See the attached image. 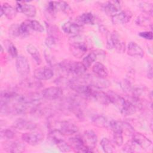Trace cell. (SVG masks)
<instances>
[{
    "label": "cell",
    "instance_id": "obj_1",
    "mask_svg": "<svg viewBox=\"0 0 153 153\" xmlns=\"http://www.w3.org/2000/svg\"><path fill=\"white\" fill-rule=\"evenodd\" d=\"M60 68L65 72L80 76L83 75L87 68L81 62H77L71 60H65L59 63Z\"/></svg>",
    "mask_w": 153,
    "mask_h": 153
},
{
    "label": "cell",
    "instance_id": "obj_2",
    "mask_svg": "<svg viewBox=\"0 0 153 153\" xmlns=\"http://www.w3.org/2000/svg\"><path fill=\"white\" fill-rule=\"evenodd\" d=\"M106 47L108 49L114 48L118 53H124L126 50L125 42L120 38L118 32L114 31L106 33Z\"/></svg>",
    "mask_w": 153,
    "mask_h": 153
},
{
    "label": "cell",
    "instance_id": "obj_3",
    "mask_svg": "<svg viewBox=\"0 0 153 153\" xmlns=\"http://www.w3.org/2000/svg\"><path fill=\"white\" fill-rule=\"evenodd\" d=\"M78 82L98 89L106 88L110 85V82L106 78H102L96 75H87L81 79V81Z\"/></svg>",
    "mask_w": 153,
    "mask_h": 153
},
{
    "label": "cell",
    "instance_id": "obj_4",
    "mask_svg": "<svg viewBox=\"0 0 153 153\" xmlns=\"http://www.w3.org/2000/svg\"><path fill=\"white\" fill-rule=\"evenodd\" d=\"M43 98L41 93L32 92L26 94L16 93L14 97V102L29 105H37L39 103L41 100Z\"/></svg>",
    "mask_w": 153,
    "mask_h": 153
},
{
    "label": "cell",
    "instance_id": "obj_5",
    "mask_svg": "<svg viewBox=\"0 0 153 153\" xmlns=\"http://www.w3.org/2000/svg\"><path fill=\"white\" fill-rule=\"evenodd\" d=\"M53 129L58 130L64 136L72 135L78 131V127L74 123L69 121H57L54 124Z\"/></svg>",
    "mask_w": 153,
    "mask_h": 153
},
{
    "label": "cell",
    "instance_id": "obj_6",
    "mask_svg": "<svg viewBox=\"0 0 153 153\" xmlns=\"http://www.w3.org/2000/svg\"><path fill=\"white\" fill-rule=\"evenodd\" d=\"M69 50L71 54L76 58L82 57L87 51V46L86 43L81 40H73L69 45Z\"/></svg>",
    "mask_w": 153,
    "mask_h": 153
},
{
    "label": "cell",
    "instance_id": "obj_7",
    "mask_svg": "<svg viewBox=\"0 0 153 153\" xmlns=\"http://www.w3.org/2000/svg\"><path fill=\"white\" fill-rule=\"evenodd\" d=\"M16 10L17 12L23 13L29 17H35L36 13L35 7L25 1H17Z\"/></svg>",
    "mask_w": 153,
    "mask_h": 153
},
{
    "label": "cell",
    "instance_id": "obj_8",
    "mask_svg": "<svg viewBox=\"0 0 153 153\" xmlns=\"http://www.w3.org/2000/svg\"><path fill=\"white\" fill-rule=\"evenodd\" d=\"M16 68L17 72L22 76H27L30 72V65L27 58L18 56L16 60Z\"/></svg>",
    "mask_w": 153,
    "mask_h": 153
},
{
    "label": "cell",
    "instance_id": "obj_9",
    "mask_svg": "<svg viewBox=\"0 0 153 153\" xmlns=\"http://www.w3.org/2000/svg\"><path fill=\"white\" fill-rule=\"evenodd\" d=\"M69 144L72 149L76 152H91V150L88 149L84 143L81 137L75 136L69 139Z\"/></svg>",
    "mask_w": 153,
    "mask_h": 153
},
{
    "label": "cell",
    "instance_id": "obj_10",
    "mask_svg": "<svg viewBox=\"0 0 153 153\" xmlns=\"http://www.w3.org/2000/svg\"><path fill=\"white\" fill-rule=\"evenodd\" d=\"M44 135L40 132H32V133H25L22 135V139L24 142L29 145L35 146L39 144L43 140Z\"/></svg>",
    "mask_w": 153,
    "mask_h": 153
},
{
    "label": "cell",
    "instance_id": "obj_11",
    "mask_svg": "<svg viewBox=\"0 0 153 153\" xmlns=\"http://www.w3.org/2000/svg\"><path fill=\"white\" fill-rule=\"evenodd\" d=\"M81 138L84 145L93 151L97 142V136L95 132L91 130H87L83 133Z\"/></svg>",
    "mask_w": 153,
    "mask_h": 153
},
{
    "label": "cell",
    "instance_id": "obj_12",
    "mask_svg": "<svg viewBox=\"0 0 153 153\" xmlns=\"http://www.w3.org/2000/svg\"><path fill=\"white\" fill-rule=\"evenodd\" d=\"M41 94L44 99L55 100L62 96L63 91L59 87H50L44 89L41 92Z\"/></svg>",
    "mask_w": 153,
    "mask_h": 153
},
{
    "label": "cell",
    "instance_id": "obj_13",
    "mask_svg": "<svg viewBox=\"0 0 153 153\" xmlns=\"http://www.w3.org/2000/svg\"><path fill=\"white\" fill-rule=\"evenodd\" d=\"M4 149L9 152L21 153L25 151L26 148L25 144L20 141L16 140L13 142H6L3 144Z\"/></svg>",
    "mask_w": 153,
    "mask_h": 153
},
{
    "label": "cell",
    "instance_id": "obj_14",
    "mask_svg": "<svg viewBox=\"0 0 153 153\" xmlns=\"http://www.w3.org/2000/svg\"><path fill=\"white\" fill-rule=\"evenodd\" d=\"M132 16L133 14L130 10H125L112 16L111 20L114 25L126 24L131 20Z\"/></svg>",
    "mask_w": 153,
    "mask_h": 153
},
{
    "label": "cell",
    "instance_id": "obj_15",
    "mask_svg": "<svg viewBox=\"0 0 153 153\" xmlns=\"http://www.w3.org/2000/svg\"><path fill=\"white\" fill-rule=\"evenodd\" d=\"M54 75V72L49 68L42 67L36 69L33 72L34 78L39 81L48 80L51 79Z\"/></svg>",
    "mask_w": 153,
    "mask_h": 153
},
{
    "label": "cell",
    "instance_id": "obj_16",
    "mask_svg": "<svg viewBox=\"0 0 153 153\" xmlns=\"http://www.w3.org/2000/svg\"><path fill=\"white\" fill-rule=\"evenodd\" d=\"M90 98L93 99L96 102L102 105H108L110 103L107 93L100 90L98 88L92 87L91 92L90 94Z\"/></svg>",
    "mask_w": 153,
    "mask_h": 153
},
{
    "label": "cell",
    "instance_id": "obj_17",
    "mask_svg": "<svg viewBox=\"0 0 153 153\" xmlns=\"http://www.w3.org/2000/svg\"><path fill=\"white\" fill-rule=\"evenodd\" d=\"M132 140L141 148L146 149L149 148L151 145L152 142L147 138L145 135L140 133L134 132L132 134Z\"/></svg>",
    "mask_w": 153,
    "mask_h": 153
},
{
    "label": "cell",
    "instance_id": "obj_18",
    "mask_svg": "<svg viewBox=\"0 0 153 153\" xmlns=\"http://www.w3.org/2000/svg\"><path fill=\"white\" fill-rule=\"evenodd\" d=\"M106 93L109 97L110 103H113L121 112L125 106L127 100L124 97L120 96L112 91H109Z\"/></svg>",
    "mask_w": 153,
    "mask_h": 153
},
{
    "label": "cell",
    "instance_id": "obj_19",
    "mask_svg": "<svg viewBox=\"0 0 153 153\" xmlns=\"http://www.w3.org/2000/svg\"><path fill=\"white\" fill-rule=\"evenodd\" d=\"M81 26L77 25L75 22L73 23L71 22H68L63 24L62 29L65 33L73 37L78 35L81 31Z\"/></svg>",
    "mask_w": 153,
    "mask_h": 153
},
{
    "label": "cell",
    "instance_id": "obj_20",
    "mask_svg": "<svg viewBox=\"0 0 153 153\" xmlns=\"http://www.w3.org/2000/svg\"><path fill=\"white\" fill-rule=\"evenodd\" d=\"M13 126L15 128L22 130H33L36 128V124L30 121L23 118H18L13 123Z\"/></svg>",
    "mask_w": 153,
    "mask_h": 153
},
{
    "label": "cell",
    "instance_id": "obj_21",
    "mask_svg": "<svg viewBox=\"0 0 153 153\" xmlns=\"http://www.w3.org/2000/svg\"><path fill=\"white\" fill-rule=\"evenodd\" d=\"M105 12L111 16L120 13L121 10L120 2L118 1H111L105 3L103 5Z\"/></svg>",
    "mask_w": 153,
    "mask_h": 153
},
{
    "label": "cell",
    "instance_id": "obj_22",
    "mask_svg": "<svg viewBox=\"0 0 153 153\" xmlns=\"http://www.w3.org/2000/svg\"><path fill=\"white\" fill-rule=\"evenodd\" d=\"M127 54L131 57L142 58L144 56V51L136 42L131 41L128 44Z\"/></svg>",
    "mask_w": 153,
    "mask_h": 153
},
{
    "label": "cell",
    "instance_id": "obj_23",
    "mask_svg": "<svg viewBox=\"0 0 153 153\" xmlns=\"http://www.w3.org/2000/svg\"><path fill=\"white\" fill-rule=\"evenodd\" d=\"M0 11V16L2 17L3 15H5L8 20L13 19L16 16V14L17 13L16 8L13 7L7 2H5L1 5Z\"/></svg>",
    "mask_w": 153,
    "mask_h": 153
},
{
    "label": "cell",
    "instance_id": "obj_24",
    "mask_svg": "<svg viewBox=\"0 0 153 153\" xmlns=\"http://www.w3.org/2000/svg\"><path fill=\"white\" fill-rule=\"evenodd\" d=\"M94 21L95 18L92 13H84L76 19L75 23L81 26L84 25H93Z\"/></svg>",
    "mask_w": 153,
    "mask_h": 153
},
{
    "label": "cell",
    "instance_id": "obj_25",
    "mask_svg": "<svg viewBox=\"0 0 153 153\" xmlns=\"http://www.w3.org/2000/svg\"><path fill=\"white\" fill-rule=\"evenodd\" d=\"M92 71L94 75L102 78H106L108 75V69L103 64L99 62L94 64L92 67Z\"/></svg>",
    "mask_w": 153,
    "mask_h": 153
},
{
    "label": "cell",
    "instance_id": "obj_26",
    "mask_svg": "<svg viewBox=\"0 0 153 153\" xmlns=\"http://www.w3.org/2000/svg\"><path fill=\"white\" fill-rule=\"evenodd\" d=\"M26 50L27 53L31 56V57L35 61L36 64L40 65L42 62V59L39 50L33 44H29L26 47Z\"/></svg>",
    "mask_w": 153,
    "mask_h": 153
},
{
    "label": "cell",
    "instance_id": "obj_27",
    "mask_svg": "<svg viewBox=\"0 0 153 153\" xmlns=\"http://www.w3.org/2000/svg\"><path fill=\"white\" fill-rule=\"evenodd\" d=\"M93 124L99 128H105L109 125L107 118L102 115H97L93 118Z\"/></svg>",
    "mask_w": 153,
    "mask_h": 153
},
{
    "label": "cell",
    "instance_id": "obj_28",
    "mask_svg": "<svg viewBox=\"0 0 153 153\" xmlns=\"http://www.w3.org/2000/svg\"><path fill=\"white\" fill-rule=\"evenodd\" d=\"M31 29L29 26L27 20L23 22L19 25V37L25 38L30 33Z\"/></svg>",
    "mask_w": 153,
    "mask_h": 153
},
{
    "label": "cell",
    "instance_id": "obj_29",
    "mask_svg": "<svg viewBox=\"0 0 153 153\" xmlns=\"http://www.w3.org/2000/svg\"><path fill=\"white\" fill-rule=\"evenodd\" d=\"M4 47L8 54L12 57H17L18 56V51L16 46L13 43L9 40L4 41Z\"/></svg>",
    "mask_w": 153,
    "mask_h": 153
},
{
    "label": "cell",
    "instance_id": "obj_30",
    "mask_svg": "<svg viewBox=\"0 0 153 153\" xmlns=\"http://www.w3.org/2000/svg\"><path fill=\"white\" fill-rule=\"evenodd\" d=\"M135 22L137 25L142 27H147L152 25L149 16H146V14H140L137 16Z\"/></svg>",
    "mask_w": 153,
    "mask_h": 153
},
{
    "label": "cell",
    "instance_id": "obj_31",
    "mask_svg": "<svg viewBox=\"0 0 153 153\" xmlns=\"http://www.w3.org/2000/svg\"><path fill=\"white\" fill-rule=\"evenodd\" d=\"M97 58V54L94 51L90 52L88 53L81 62L84 66L87 69L91 66V65L93 63V62L96 60Z\"/></svg>",
    "mask_w": 153,
    "mask_h": 153
},
{
    "label": "cell",
    "instance_id": "obj_32",
    "mask_svg": "<svg viewBox=\"0 0 153 153\" xmlns=\"http://www.w3.org/2000/svg\"><path fill=\"white\" fill-rule=\"evenodd\" d=\"M100 145L104 152L106 153H112L114 152V147L111 142L108 138H103L101 140Z\"/></svg>",
    "mask_w": 153,
    "mask_h": 153
},
{
    "label": "cell",
    "instance_id": "obj_33",
    "mask_svg": "<svg viewBox=\"0 0 153 153\" xmlns=\"http://www.w3.org/2000/svg\"><path fill=\"white\" fill-rule=\"evenodd\" d=\"M27 22L32 31L42 32L44 30L43 26L38 21L35 20H27Z\"/></svg>",
    "mask_w": 153,
    "mask_h": 153
},
{
    "label": "cell",
    "instance_id": "obj_34",
    "mask_svg": "<svg viewBox=\"0 0 153 153\" xmlns=\"http://www.w3.org/2000/svg\"><path fill=\"white\" fill-rule=\"evenodd\" d=\"M139 7L144 14L148 16H152L153 11L152 4L147 2H142L140 3Z\"/></svg>",
    "mask_w": 153,
    "mask_h": 153
},
{
    "label": "cell",
    "instance_id": "obj_35",
    "mask_svg": "<svg viewBox=\"0 0 153 153\" xmlns=\"http://www.w3.org/2000/svg\"><path fill=\"white\" fill-rule=\"evenodd\" d=\"M56 5L57 11H62L66 14H69L72 12V9L66 2L64 1H56Z\"/></svg>",
    "mask_w": 153,
    "mask_h": 153
},
{
    "label": "cell",
    "instance_id": "obj_36",
    "mask_svg": "<svg viewBox=\"0 0 153 153\" xmlns=\"http://www.w3.org/2000/svg\"><path fill=\"white\" fill-rule=\"evenodd\" d=\"M23 85H24L23 87L27 88H39V87H42V84L39 80L36 79H35L34 81L27 79L24 81Z\"/></svg>",
    "mask_w": 153,
    "mask_h": 153
},
{
    "label": "cell",
    "instance_id": "obj_37",
    "mask_svg": "<svg viewBox=\"0 0 153 153\" xmlns=\"http://www.w3.org/2000/svg\"><path fill=\"white\" fill-rule=\"evenodd\" d=\"M56 145L58 147L59 149L63 152H70L72 150V148L71 147L69 143H67L65 142L64 139L60 140L59 142H58Z\"/></svg>",
    "mask_w": 153,
    "mask_h": 153
},
{
    "label": "cell",
    "instance_id": "obj_38",
    "mask_svg": "<svg viewBox=\"0 0 153 153\" xmlns=\"http://www.w3.org/2000/svg\"><path fill=\"white\" fill-rule=\"evenodd\" d=\"M137 146H139L133 140H131L124 145V147L123 148V150L126 152H133L135 151Z\"/></svg>",
    "mask_w": 153,
    "mask_h": 153
},
{
    "label": "cell",
    "instance_id": "obj_39",
    "mask_svg": "<svg viewBox=\"0 0 153 153\" xmlns=\"http://www.w3.org/2000/svg\"><path fill=\"white\" fill-rule=\"evenodd\" d=\"M14 133L10 129H3L1 130L0 136L1 139H11L14 137Z\"/></svg>",
    "mask_w": 153,
    "mask_h": 153
},
{
    "label": "cell",
    "instance_id": "obj_40",
    "mask_svg": "<svg viewBox=\"0 0 153 153\" xmlns=\"http://www.w3.org/2000/svg\"><path fill=\"white\" fill-rule=\"evenodd\" d=\"M113 140L115 144L121 146L123 144V137L122 132H113Z\"/></svg>",
    "mask_w": 153,
    "mask_h": 153
},
{
    "label": "cell",
    "instance_id": "obj_41",
    "mask_svg": "<svg viewBox=\"0 0 153 153\" xmlns=\"http://www.w3.org/2000/svg\"><path fill=\"white\" fill-rule=\"evenodd\" d=\"M121 87L124 90V91L127 93H132L134 88L132 87L130 82L126 79L121 82Z\"/></svg>",
    "mask_w": 153,
    "mask_h": 153
},
{
    "label": "cell",
    "instance_id": "obj_42",
    "mask_svg": "<svg viewBox=\"0 0 153 153\" xmlns=\"http://www.w3.org/2000/svg\"><path fill=\"white\" fill-rule=\"evenodd\" d=\"M134 132L133 127L128 123L123 121V133H124L128 135H131Z\"/></svg>",
    "mask_w": 153,
    "mask_h": 153
},
{
    "label": "cell",
    "instance_id": "obj_43",
    "mask_svg": "<svg viewBox=\"0 0 153 153\" xmlns=\"http://www.w3.org/2000/svg\"><path fill=\"white\" fill-rule=\"evenodd\" d=\"M56 39L57 38L52 36L48 35L45 40V44L46 46L50 48H53L56 45Z\"/></svg>",
    "mask_w": 153,
    "mask_h": 153
},
{
    "label": "cell",
    "instance_id": "obj_44",
    "mask_svg": "<svg viewBox=\"0 0 153 153\" xmlns=\"http://www.w3.org/2000/svg\"><path fill=\"white\" fill-rule=\"evenodd\" d=\"M47 32L48 33V35L52 36L56 38H57L58 36V32H59V29L58 27H56L54 26H51V25H48L47 26Z\"/></svg>",
    "mask_w": 153,
    "mask_h": 153
},
{
    "label": "cell",
    "instance_id": "obj_45",
    "mask_svg": "<svg viewBox=\"0 0 153 153\" xmlns=\"http://www.w3.org/2000/svg\"><path fill=\"white\" fill-rule=\"evenodd\" d=\"M139 36L141 38L147 39V40H152V31H144L138 33Z\"/></svg>",
    "mask_w": 153,
    "mask_h": 153
},
{
    "label": "cell",
    "instance_id": "obj_46",
    "mask_svg": "<svg viewBox=\"0 0 153 153\" xmlns=\"http://www.w3.org/2000/svg\"><path fill=\"white\" fill-rule=\"evenodd\" d=\"M44 56H45V59L46 61L47 62V63H48L49 64L53 63V59L51 54L50 53V52L48 51V50H44Z\"/></svg>",
    "mask_w": 153,
    "mask_h": 153
},
{
    "label": "cell",
    "instance_id": "obj_47",
    "mask_svg": "<svg viewBox=\"0 0 153 153\" xmlns=\"http://www.w3.org/2000/svg\"><path fill=\"white\" fill-rule=\"evenodd\" d=\"M147 76H148V78L149 79H152V65H149L148 66V72H147Z\"/></svg>",
    "mask_w": 153,
    "mask_h": 153
},
{
    "label": "cell",
    "instance_id": "obj_48",
    "mask_svg": "<svg viewBox=\"0 0 153 153\" xmlns=\"http://www.w3.org/2000/svg\"><path fill=\"white\" fill-rule=\"evenodd\" d=\"M152 122H151V124H150V126H152ZM152 127H151V130H152Z\"/></svg>",
    "mask_w": 153,
    "mask_h": 153
}]
</instances>
